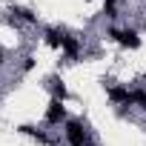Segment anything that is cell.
Returning <instances> with one entry per match:
<instances>
[{
	"mask_svg": "<svg viewBox=\"0 0 146 146\" xmlns=\"http://www.w3.org/2000/svg\"><path fill=\"white\" fill-rule=\"evenodd\" d=\"M63 135L69 146H86L89 143V132L83 126V120H66L63 123Z\"/></svg>",
	"mask_w": 146,
	"mask_h": 146,
	"instance_id": "obj_1",
	"label": "cell"
},
{
	"mask_svg": "<svg viewBox=\"0 0 146 146\" xmlns=\"http://www.w3.org/2000/svg\"><path fill=\"white\" fill-rule=\"evenodd\" d=\"M106 35H109L112 40H117L120 46H126V49H137V46H140V35H137L135 29H117V26H112Z\"/></svg>",
	"mask_w": 146,
	"mask_h": 146,
	"instance_id": "obj_2",
	"label": "cell"
},
{
	"mask_svg": "<svg viewBox=\"0 0 146 146\" xmlns=\"http://www.w3.org/2000/svg\"><path fill=\"white\" fill-rule=\"evenodd\" d=\"M60 123H66V106H63V100L52 98V103L46 109V126H60Z\"/></svg>",
	"mask_w": 146,
	"mask_h": 146,
	"instance_id": "obj_3",
	"label": "cell"
},
{
	"mask_svg": "<svg viewBox=\"0 0 146 146\" xmlns=\"http://www.w3.org/2000/svg\"><path fill=\"white\" fill-rule=\"evenodd\" d=\"M60 49H63L66 60H78V54L83 52V43H80L78 37H69V35H66V37H63V46H60Z\"/></svg>",
	"mask_w": 146,
	"mask_h": 146,
	"instance_id": "obj_4",
	"label": "cell"
},
{
	"mask_svg": "<svg viewBox=\"0 0 146 146\" xmlns=\"http://www.w3.org/2000/svg\"><path fill=\"white\" fill-rule=\"evenodd\" d=\"M106 95H109V100L117 103V106H129V98H132V92H129L126 86H112Z\"/></svg>",
	"mask_w": 146,
	"mask_h": 146,
	"instance_id": "obj_5",
	"label": "cell"
},
{
	"mask_svg": "<svg viewBox=\"0 0 146 146\" xmlns=\"http://www.w3.org/2000/svg\"><path fill=\"white\" fill-rule=\"evenodd\" d=\"M20 132H23V135H29V137H35V140H37V143H43V146H52V137H49L43 129H37V126L23 123V126H20Z\"/></svg>",
	"mask_w": 146,
	"mask_h": 146,
	"instance_id": "obj_6",
	"label": "cell"
},
{
	"mask_svg": "<svg viewBox=\"0 0 146 146\" xmlns=\"http://www.w3.org/2000/svg\"><path fill=\"white\" fill-rule=\"evenodd\" d=\"M12 15H15L17 20H23V23H37V15H35L32 9H23V6H12Z\"/></svg>",
	"mask_w": 146,
	"mask_h": 146,
	"instance_id": "obj_7",
	"label": "cell"
},
{
	"mask_svg": "<svg viewBox=\"0 0 146 146\" xmlns=\"http://www.w3.org/2000/svg\"><path fill=\"white\" fill-rule=\"evenodd\" d=\"M63 37H66L63 32H57V29H46V37H43V40H46V46L60 49V46H63Z\"/></svg>",
	"mask_w": 146,
	"mask_h": 146,
	"instance_id": "obj_8",
	"label": "cell"
},
{
	"mask_svg": "<svg viewBox=\"0 0 146 146\" xmlns=\"http://www.w3.org/2000/svg\"><path fill=\"white\" fill-rule=\"evenodd\" d=\"M49 89H52V98H54V100H66V95H69L60 78H52V80H49Z\"/></svg>",
	"mask_w": 146,
	"mask_h": 146,
	"instance_id": "obj_9",
	"label": "cell"
},
{
	"mask_svg": "<svg viewBox=\"0 0 146 146\" xmlns=\"http://www.w3.org/2000/svg\"><path fill=\"white\" fill-rule=\"evenodd\" d=\"M137 106L140 112H146V89H132V98H129V106Z\"/></svg>",
	"mask_w": 146,
	"mask_h": 146,
	"instance_id": "obj_10",
	"label": "cell"
},
{
	"mask_svg": "<svg viewBox=\"0 0 146 146\" xmlns=\"http://www.w3.org/2000/svg\"><path fill=\"white\" fill-rule=\"evenodd\" d=\"M103 12H106V17H117V3H115V0H106V3H103Z\"/></svg>",
	"mask_w": 146,
	"mask_h": 146,
	"instance_id": "obj_11",
	"label": "cell"
},
{
	"mask_svg": "<svg viewBox=\"0 0 146 146\" xmlns=\"http://www.w3.org/2000/svg\"><path fill=\"white\" fill-rule=\"evenodd\" d=\"M32 66H35V57H32V54H26V57H23V72H29Z\"/></svg>",
	"mask_w": 146,
	"mask_h": 146,
	"instance_id": "obj_12",
	"label": "cell"
},
{
	"mask_svg": "<svg viewBox=\"0 0 146 146\" xmlns=\"http://www.w3.org/2000/svg\"><path fill=\"white\" fill-rule=\"evenodd\" d=\"M3 63H6V57H3V52H0V66H3Z\"/></svg>",
	"mask_w": 146,
	"mask_h": 146,
	"instance_id": "obj_13",
	"label": "cell"
},
{
	"mask_svg": "<svg viewBox=\"0 0 146 146\" xmlns=\"http://www.w3.org/2000/svg\"><path fill=\"white\" fill-rule=\"evenodd\" d=\"M143 80H146V75H143Z\"/></svg>",
	"mask_w": 146,
	"mask_h": 146,
	"instance_id": "obj_14",
	"label": "cell"
},
{
	"mask_svg": "<svg viewBox=\"0 0 146 146\" xmlns=\"http://www.w3.org/2000/svg\"><path fill=\"white\" fill-rule=\"evenodd\" d=\"M86 146H92V143H86Z\"/></svg>",
	"mask_w": 146,
	"mask_h": 146,
	"instance_id": "obj_15",
	"label": "cell"
}]
</instances>
